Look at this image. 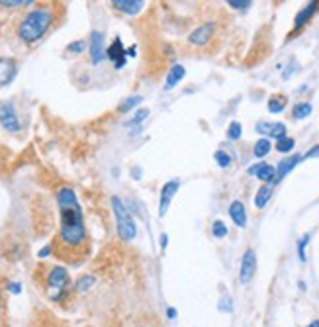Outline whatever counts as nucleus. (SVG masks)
<instances>
[{
  "instance_id": "nucleus-1",
  "label": "nucleus",
  "mask_w": 319,
  "mask_h": 327,
  "mask_svg": "<svg viewBox=\"0 0 319 327\" xmlns=\"http://www.w3.org/2000/svg\"><path fill=\"white\" fill-rule=\"evenodd\" d=\"M57 204H59V233L51 243V251L61 261L79 262L88 253V235L75 190L69 186L59 188Z\"/></svg>"
},
{
  "instance_id": "nucleus-2",
  "label": "nucleus",
  "mask_w": 319,
  "mask_h": 327,
  "mask_svg": "<svg viewBox=\"0 0 319 327\" xmlns=\"http://www.w3.org/2000/svg\"><path fill=\"white\" fill-rule=\"evenodd\" d=\"M53 24V10L49 6H39L33 8L32 12H28L20 26H18V35L22 41L26 43H33L37 41Z\"/></svg>"
},
{
  "instance_id": "nucleus-3",
  "label": "nucleus",
  "mask_w": 319,
  "mask_h": 327,
  "mask_svg": "<svg viewBox=\"0 0 319 327\" xmlns=\"http://www.w3.org/2000/svg\"><path fill=\"white\" fill-rule=\"evenodd\" d=\"M110 204H112V210H114L116 229H118L120 239L122 241H133L135 235H137V226H135V220H133L131 212L128 210V206L118 196H112Z\"/></svg>"
},
{
  "instance_id": "nucleus-4",
  "label": "nucleus",
  "mask_w": 319,
  "mask_h": 327,
  "mask_svg": "<svg viewBox=\"0 0 319 327\" xmlns=\"http://www.w3.org/2000/svg\"><path fill=\"white\" fill-rule=\"evenodd\" d=\"M43 286H45V292H47L49 300L61 302L65 298V294L69 292V288H71V276H69L67 268H63V266H51L47 270V274H45Z\"/></svg>"
},
{
  "instance_id": "nucleus-5",
  "label": "nucleus",
  "mask_w": 319,
  "mask_h": 327,
  "mask_svg": "<svg viewBox=\"0 0 319 327\" xmlns=\"http://www.w3.org/2000/svg\"><path fill=\"white\" fill-rule=\"evenodd\" d=\"M0 126L10 133L20 131V120H18V114H16V110L10 102L0 104Z\"/></svg>"
},
{
  "instance_id": "nucleus-6",
  "label": "nucleus",
  "mask_w": 319,
  "mask_h": 327,
  "mask_svg": "<svg viewBox=\"0 0 319 327\" xmlns=\"http://www.w3.org/2000/svg\"><path fill=\"white\" fill-rule=\"evenodd\" d=\"M256 270V255L253 249H247L243 259H241V268H239V280L241 284H249L255 276Z\"/></svg>"
},
{
  "instance_id": "nucleus-7",
  "label": "nucleus",
  "mask_w": 319,
  "mask_h": 327,
  "mask_svg": "<svg viewBox=\"0 0 319 327\" xmlns=\"http://www.w3.org/2000/svg\"><path fill=\"white\" fill-rule=\"evenodd\" d=\"M178 188H180V180H178V178H172V180H168V182L162 184V188H160V198H159V216L160 218L166 214V210H168V206H170L174 194L178 192Z\"/></svg>"
},
{
  "instance_id": "nucleus-8",
  "label": "nucleus",
  "mask_w": 319,
  "mask_h": 327,
  "mask_svg": "<svg viewBox=\"0 0 319 327\" xmlns=\"http://www.w3.org/2000/svg\"><path fill=\"white\" fill-rule=\"evenodd\" d=\"M255 130H256V133L266 135V139L274 137L278 141V139L286 137V126L282 122H266V120H262V122H256Z\"/></svg>"
},
{
  "instance_id": "nucleus-9",
  "label": "nucleus",
  "mask_w": 319,
  "mask_h": 327,
  "mask_svg": "<svg viewBox=\"0 0 319 327\" xmlns=\"http://www.w3.org/2000/svg\"><path fill=\"white\" fill-rule=\"evenodd\" d=\"M214 32H216V24H214V22H206V24L198 26V28L188 35V41H190V45L202 47V45H206V43L214 37Z\"/></svg>"
},
{
  "instance_id": "nucleus-10",
  "label": "nucleus",
  "mask_w": 319,
  "mask_h": 327,
  "mask_svg": "<svg viewBox=\"0 0 319 327\" xmlns=\"http://www.w3.org/2000/svg\"><path fill=\"white\" fill-rule=\"evenodd\" d=\"M88 49H90V59H92V63L98 65V63L104 59V53H106V49H104V33H102V32H98V30L90 32Z\"/></svg>"
},
{
  "instance_id": "nucleus-11",
  "label": "nucleus",
  "mask_w": 319,
  "mask_h": 327,
  "mask_svg": "<svg viewBox=\"0 0 319 327\" xmlns=\"http://www.w3.org/2000/svg\"><path fill=\"white\" fill-rule=\"evenodd\" d=\"M249 174L256 176L258 180H262V182H266V184H274L276 166H272V164H268V163H256L249 168Z\"/></svg>"
},
{
  "instance_id": "nucleus-12",
  "label": "nucleus",
  "mask_w": 319,
  "mask_h": 327,
  "mask_svg": "<svg viewBox=\"0 0 319 327\" xmlns=\"http://www.w3.org/2000/svg\"><path fill=\"white\" fill-rule=\"evenodd\" d=\"M16 73H18V63L10 57H0V86L10 84Z\"/></svg>"
},
{
  "instance_id": "nucleus-13",
  "label": "nucleus",
  "mask_w": 319,
  "mask_h": 327,
  "mask_svg": "<svg viewBox=\"0 0 319 327\" xmlns=\"http://www.w3.org/2000/svg\"><path fill=\"white\" fill-rule=\"evenodd\" d=\"M106 55L114 61L116 69H120V67L126 65V49H124V43H122L120 37H116V39L112 41V45L106 49Z\"/></svg>"
},
{
  "instance_id": "nucleus-14",
  "label": "nucleus",
  "mask_w": 319,
  "mask_h": 327,
  "mask_svg": "<svg viewBox=\"0 0 319 327\" xmlns=\"http://www.w3.org/2000/svg\"><path fill=\"white\" fill-rule=\"evenodd\" d=\"M304 159V155H292V157H286V159H282L280 163H278V166H276V178H274V184L276 182H280L296 164L300 163Z\"/></svg>"
},
{
  "instance_id": "nucleus-15",
  "label": "nucleus",
  "mask_w": 319,
  "mask_h": 327,
  "mask_svg": "<svg viewBox=\"0 0 319 327\" xmlns=\"http://www.w3.org/2000/svg\"><path fill=\"white\" fill-rule=\"evenodd\" d=\"M229 218L233 220V224L237 228H245L247 226V212H245V204L241 200H233L229 204Z\"/></svg>"
},
{
  "instance_id": "nucleus-16",
  "label": "nucleus",
  "mask_w": 319,
  "mask_h": 327,
  "mask_svg": "<svg viewBox=\"0 0 319 327\" xmlns=\"http://www.w3.org/2000/svg\"><path fill=\"white\" fill-rule=\"evenodd\" d=\"M318 8H319V2H310L306 8H302V10L298 12L296 20H294V28H296V30H300L302 26H306V24L314 18V14L318 12Z\"/></svg>"
},
{
  "instance_id": "nucleus-17",
  "label": "nucleus",
  "mask_w": 319,
  "mask_h": 327,
  "mask_svg": "<svg viewBox=\"0 0 319 327\" xmlns=\"http://www.w3.org/2000/svg\"><path fill=\"white\" fill-rule=\"evenodd\" d=\"M112 6L120 12H126V14H137L143 10L145 2H141V0H114Z\"/></svg>"
},
{
  "instance_id": "nucleus-18",
  "label": "nucleus",
  "mask_w": 319,
  "mask_h": 327,
  "mask_svg": "<svg viewBox=\"0 0 319 327\" xmlns=\"http://www.w3.org/2000/svg\"><path fill=\"white\" fill-rule=\"evenodd\" d=\"M184 75H186V69L182 67V65H172L170 69H168V73H166V82H164V90H172L178 82L184 79Z\"/></svg>"
},
{
  "instance_id": "nucleus-19",
  "label": "nucleus",
  "mask_w": 319,
  "mask_h": 327,
  "mask_svg": "<svg viewBox=\"0 0 319 327\" xmlns=\"http://www.w3.org/2000/svg\"><path fill=\"white\" fill-rule=\"evenodd\" d=\"M270 196H272V184L260 186L258 192H256V196H255V206H256V208H264V206L268 204Z\"/></svg>"
},
{
  "instance_id": "nucleus-20",
  "label": "nucleus",
  "mask_w": 319,
  "mask_h": 327,
  "mask_svg": "<svg viewBox=\"0 0 319 327\" xmlns=\"http://www.w3.org/2000/svg\"><path fill=\"white\" fill-rule=\"evenodd\" d=\"M270 149H272V145H270V139L262 137V139H258V141L255 143V149H253V155H255L256 159H262V157H266V155L270 153Z\"/></svg>"
},
{
  "instance_id": "nucleus-21",
  "label": "nucleus",
  "mask_w": 319,
  "mask_h": 327,
  "mask_svg": "<svg viewBox=\"0 0 319 327\" xmlns=\"http://www.w3.org/2000/svg\"><path fill=\"white\" fill-rule=\"evenodd\" d=\"M284 108H286V96H282V94L270 96V100H268V112L278 114V112H282Z\"/></svg>"
},
{
  "instance_id": "nucleus-22",
  "label": "nucleus",
  "mask_w": 319,
  "mask_h": 327,
  "mask_svg": "<svg viewBox=\"0 0 319 327\" xmlns=\"http://www.w3.org/2000/svg\"><path fill=\"white\" fill-rule=\"evenodd\" d=\"M312 104L310 102H300V104H296L294 106V110H292V116L296 118V120H306L310 114H312Z\"/></svg>"
},
{
  "instance_id": "nucleus-23",
  "label": "nucleus",
  "mask_w": 319,
  "mask_h": 327,
  "mask_svg": "<svg viewBox=\"0 0 319 327\" xmlns=\"http://www.w3.org/2000/svg\"><path fill=\"white\" fill-rule=\"evenodd\" d=\"M294 145H296V141L286 135V137H282V139L276 141V151H278V153H290V151L294 149Z\"/></svg>"
},
{
  "instance_id": "nucleus-24",
  "label": "nucleus",
  "mask_w": 319,
  "mask_h": 327,
  "mask_svg": "<svg viewBox=\"0 0 319 327\" xmlns=\"http://www.w3.org/2000/svg\"><path fill=\"white\" fill-rule=\"evenodd\" d=\"M96 282V278L92 276V274H86V276H80L79 280H77V284H75V288L79 290V292H84V290H88V288H92V284Z\"/></svg>"
},
{
  "instance_id": "nucleus-25",
  "label": "nucleus",
  "mask_w": 319,
  "mask_h": 327,
  "mask_svg": "<svg viewBox=\"0 0 319 327\" xmlns=\"http://www.w3.org/2000/svg\"><path fill=\"white\" fill-rule=\"evenodd\" d=\"M141 100H143L141 96H129V98H126V102H122V104H120V108H118V110H120L122 114H126V112H129L131 108H135Z\"/></svg>"
},
{
  "instance_id": "nucleus-26",
  "label": "nucleus",
  "mask_w": 319,
  "mask_h": 327,
  "mask_svg": "<svg viewBox=\"0 0 319 327\" xmlns=\"http://www.w3.org/2000/svg\"><path fill=\"white\" fill-rule=\"evenodd\" d=\"M212 233H214V237L223 239V237L227 235V226H225L222 220H216V222H214V226H212Z\"/></svg>"
},
{
  "instance_id": "nucleus-27",
  "label": "nucleus",
  "mask_w": 319,
  "mask_h": 327,
  "mask_svg": "<svg viewBox=\"0 0 319 327\" xmlns=\"http://www.w3.org/2000/svg\"><path fill=\"white\" fill-rule=\"evenodd\" d=\"M308 243H310V233H306L298 239V257H300L302 262H306V247H308Z\"/></svg>"
},
{
  "instance_id": "nucleus-28",
  "label": "nucleus",
  "mask_w": 319,
  "mask_h": 327,
  "mask_svg": "<svg viewBox=\"0 0 319 327\" xmlns=\"http://www.w3.org/2000/svg\"><path fill=\"white\" fill-rule=\"evenodd\" d=\"M239 137H241V124L239 122H231L229 128H227V139L235 141V139H239Z\"/></svg>"
},
{
  "instance_id": "nucleus-29",
  "label": "nucleus",
  "mask_w": 319,
  "mask_h": 327,
  "mask_svg": "<svg viewBox=\"0 0 319 327\" xmlns=\"http://www.w3.org/2000/svg\"><path fill=\"white\" fill-rule=\"evenodd\" d=\"M214 159L218 161V164H220L222 168H227V166L231 164V157H229L225 151H216V153H214Z\"/></svg>"
},
{
  "instance_id": "nucleus-30",
  "label": "nucleus",
  "mask_w": 319,
  "mask_h": 327,
  "mask_svg": "<svg viewBox=\"0 0 319 327\" xmlns=\"http://www.w3.org/2000/svg\"><path fill=\"white\" fill-rule=\"evenodd\" d=\"M147 116H149V110H147V108H141L139 112H135V118H131L129 122H126V126H128V128H129V126H137V124H141Z\"/></svg>"
},
{
  "instance_id": "nucleus-31",
  "label": "nucleus",
  "mask_w": 319,
  "mask_h": 327,
  "mask_svg": "<svg viewBox=\"0 0 319 327\" xmlns=\"http://www.w3.org/2000/svg\"><path fill=\"white\" fill-rule=\"evenodd\" d=\"M33 0H0V6L4 8H16V6H30Z\"/></svg>"
},
{
  "instance_id": "nucleus-32",
  "label": "nucleus",
  "mask_w": 319,
  "mask_h": 327,
  "mask_svg": "<svg viewBox=\"0 0 319 327\" xmlns=\"http://www.w3.org/2000/svg\"><path fill=\"white\" fill-rule=\"evenodd\" d=\"M86 49V43L84 41H75V43H69L67 45V53H73V55H79Z\"/></svg>"
},
{
  "instance_id": "nucleus-33",
  "label": "nucleus",
  "mask_w": 319,
  "mask_h": 327,
  "mask_svg": "<svg viewBox=\"0 0 319 327\" xmlns=\"http://www.w3.org/2000/svg\"><path fill=\"white\" fill-rule=\"evenodd\" d=\"M227 6H231V8H235V10H247V8L251 6V2H249V0H229Z\"/></svg>"
},
{
  "instance_id": "nucleus-34",
  "label": "nucleus",
  "mask_w": 319,
  "mask_h": 327,
  "mask_svg": "<svg viewBox=\"0 0 319 327\" xmlns=\"http://www.w3.org/2000/svg\"><path fill=\"white\" fill-rule=\"evenodd\" d=\"M220 310H222V312H231V310H233V306H231V298H223Z\"/></svg>"
},
{
  "instance_id": "nucleus-35",
  "label": "nucleus",
  "mask_w": 319,
  "mask_h": 327,
  "mask_svg": "<svg viewBox=\"0 0 319 327\" xmlns=\"http://www.w3.org/2000/svg\"><path fill=\"white\" fill-rule=\"evenodd\" d=\"M312 157H319V145H316L314 149H310V151L304 155V159H312Z\"/></svg>"
},
{
  "instance_id": "nucleus-36",
  "label": "nucleus",
  "mask_w": 319,
  "mask_h": 327,
  "mask_svg": "<svg viewBox=\"0 0 319 327\" xmlns=\"http://www.w3.org/2000/svg\"><path fill=\"white\" fill-rule=\"evenodd\" d=\"M8 290H10L12 294H20V292H22V286H20L18 282H12V284H8Z\"/></svg>"
},
{
  "instance_id": "nucleus-37",
  "label": "nucleus",
  "mask_w": 319,
  "mask_h": 327,
  "mask_svg": "<svg viewBox=\"0 0 319 327\" xmlns=\"http://www.w3.org/2000/svg\"><path fill=\"white\" fill-rule=\"evenodd\" d=\"M176 316H178V312L174 308H166V318L168 320H176Z\"/></svg>"
},
{
  "instance_id": "nucleus-38",
  "label": "nucleus",
  "mask_w": 319,
  "mask_h": 327,
  "mask_svg": "<svg viewBox=\"0 0 319 327\" xmlns=\"http://www.w3.org/2000/svg\"><path fill=\"white\" fill-rule=\"evenodd\" d=\"M137 55V47L135 45H131L129 49H126V57H135Z\"/></svg>"
},
{
  "instance_id": "nucleus-39",
  "label": "nucleus",
  "mask_w": 319,
  "mask_h": 327,
  "mask_svg": "<svg viewBox=\"0 0 319 327\" xmlns=\"http://www.w3.org/2000/svg\"><path fill=\"white\" fill-rule=\"evenodd\" d=\"M166 245H168V235H166V233H162V235H160V247H162V249H166Z\"/></svg>"
},
{
  "instance_id": "nucleus-40",
  "label": "nucleus",
  "mask_w": 319,
  "mask_h": 327,
  "mask_svg": "<svg viewBox=\"0 0 319 327\" xmlns=\"http://www.w3.org/2000/svg\"><path fill=\"white\" fill-rule=\"evenodd\" d=\"M49 253H51V245H49V247H43V249H41V251H39V257H41V259H43V257H47V255H49Z\"/></svg>"
},
{
  "instance_id": "nucleus-41",
  "label": "nucleus",
  "mask_w": 319,
  "mask_h": 327,
  "mask_svg": "<svg viewBox=\"0 0 319 327\" xmlns=\"http://www.w3.org/2000/svg\"><path fill=\"white\" fill-rule=\"evenodd\" d=\"M306 327H319V320H314L310 326H306Z\"/></svg>"
},
{
  "instance_id": "nucleus-42",
  "label": "nucleus",
  "mask_w": 319,
  "mask_h": 327,
  "mask_svg": "<svg viewBox=\"0 0 319 327\" xmlns=\"http://www.w3.org/2000/svg\"><path fill=\"white\" fill-rule=\"evenodd\" d=\"M0 316H2V290H0Z\"/></svg>"
}]
</instances>
